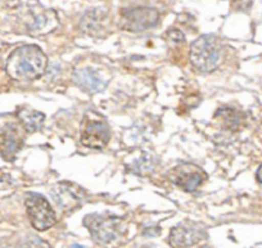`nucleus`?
Wrapping results in <instances>:
<instances>
[{
    "mask_svg": "<svg viewBox=\"0 0 262 248\" xmlns=\"http://www.w3.org/2000/svg\"><path fill=\"white\" fill-rule=\"evenodd\" d=\"M48 58L36 45H22L15 48L5 61V72L14 81L30 82L45 74Z\"/></svg>",
    "mask_w": 262,
    "mask_h": 248,
    "instance_id": "f257e3e1",
    "label": "nucleus"
},
{
    "mask_svg": "<svg viewBox=\"0 0 262 248\" xmlns=\"http://www.w3.org/2000/svg\"><path fill=\"white\" fill-rule=\"evenodd\" d=\"M225 45L215 35H202L193 41L189 50V59L200 73H211L216 71L224 60Z\"/></svg>",
    "mask_w": 262,
    "mask_h": 248,
    "instance_id": "f03ea898",
    "label": "nucleus"
},
{
    "mask_svg": "<svg viewBox=\"0 0 262 248\" xmlns=\"http://www.w3.org/2000/svg\"><path fill=\"white\" fill-rule=\"evenodd\" d=\"M59 26L58 17L53 9L42 5L20 8L14 14V30L32 36L45 35Z\"/></svg>",
    "mask_w": 262,
    "mask_h": 248,
    "instance_id": "7ed1b4c3",
    "label": "nucleus"
},
{
    "mask_svg": "<svg viewBox=\"0 0 262 248\" xmlns=\"http://www.w3.org/2000/svg\"><path fill=\"white\" fill-rule=\"evenodd\" d=\"M83 224L90 230L92 238L101 244H109L114 242L125 232L124 220L109 214L87 215L83 220Z\"/></svg>",
    "mask_w": 262,
    "mask_h": 248,
    "instance_id": "20e7f679",
    "label": "nucleus"
},
{
    "mask_svg": "<svg viewBox=\"0 0 262 248\" xmlns=\"http://www.w3.org/2000/svg\"><path fill=\"white\" fill-rule=\"evenodd\" d=\"M25 205L31 224L36 230H48L55 224V212L42 194L31 192L26 197Z\"/></svg>",
    "mask_w": 262,
    "mask_h": 248,
    "instance_id": "39448f33",
    "label": "nucleus"
},
{
    "mask_svg": "<svg viewBox=\"0 0 262 248\" xmlns=\"http://www.w3.org/2000/svg\"><path fill=\"white\" fill-rule=\"evenodd\" d=\"M159 13L155 8L133 7L122 10V28L130 32H140L158 25Z\"/></svg>",
    "mask_w": 262,
    "mask_h": 248,
    "instance_id": "423d86ee",
    "label": "nucleus"
},
{
    "mask_svg": "<svg viewBox=\"0 0 262 248\" xmlns=\"http://www.w3.org/2000/svg\"><path fill=\"white\" fill-rule=\"evenodd\" d=\"M50 196L56 206L67 212L79 209L84 201V191L71 182H60L50 188Z\"/></svg>",
    "mask_w": 262,
    "mask_h": 248,
    "instance_id": "0eeeda50",
    "label": "nucleus"
},
{
    "mask_svg": "<svg viewBox=\"0 0 262 248\" xmlns=\"http://www.w3.org/2000/svg\"><path fill=\"white\" fill-rule=\"evenodd\" d=\"M207 175L200 166L194 164L183 163L173 168L169 173V179L186 192H194L206 181Z\"/></svg>",
    "mask_w": 262,
    "mask_h": 248,
    "instance_id": "6e6552de",
    "label": "nucleus"
},
{
    "mask_svg": "<svg viewBox=\"0 0 262 248\" xmlns=\"http://www.w3.org/2000/svg\"><path fill=\"white\" fill-rule=\"evenodd\" d=\"M25 141V129L15 123H7L0 136V150L4 160L12 161L18 151L22 148Z\"/></svg>",
    "mask_w": 262,
    "mask_h": 248,
    "instance_id": "1a4fd4ad",
    "label": "nucleus"
},
{
    "mask_svg": "<svg viewBox=\"0 0 262 248\" xmlns=\"http://www.w3.org/2000/svg\"><path fill=\"white\" fill-rule=\"evenodd\" d=\"M110 129L102 120H87L81 132V143L84 147L102 150L109 143Z\"/></svg>",
    "mask_w": 262,
    "mask_h": 248,
    "instance_id": "9d476101",
    "label": "nucleus"
},
{
    "mask_svg": "<svg viewBox=\"0 0 262 248\" xmlns=\"http://www.w3.org/2000/svg\"><path fill=\"white\" fill-rule=\"evenodd\" d=\"M204 235V230L197 225L182 222L171 229L170 235H169V243L174 248H187L200 242Z\"/></svg>",
    "mask_w": 262,
    "mask_h": 248,
    "instance_id": "9b49d317",
    "label": "nucleus"
},
{
    "mask_svg": "<svg viewBox=\"0 0 262 248\" xmlns=\"http://www.w3.org/2000/svg\"><path fill=\"white\" fill-rule=\"evenodd\" d=\"M72 79L79 88L89 94H96L105 87L101 74L96 69L90 68V66L74 69L72 73Z\"/></svg>",
    "mask_w": 262,
    "mask_h": 248,
    "instance_id": "f8f14e48",
    "label": "nucleus"
},
{
    "mask_svg": "<svg viewBox=\"0 0 262 248\" xmlns=\"http://www.w3.org/2000/svg\"><path fill=\"white\" fill-rule=\"evenodd\" d=\"M107 14L101 9H91L83 15L81 22V30L87 35L95 36L102 32L106 26Z\"/></svg>",
    "mask_w": 262,
    "mask_h": 248,
    "instance_id": "ddd939ff",
    "label": "nucleus"
},
{
    "mask_svg": "<svg viewBox=\"0 0 262 248\" xmlns=\"http://www.w3.org/2000/svg\"><path fill=\"white\" fill-rule=\"evenodd\" d=\"M214 118L222 123L223 127L229 128V129H237L239 128L241 123L245 119V114L235 107H220L215 112Z\"/></svg>",
    "mask_w": 262,
    "mask_h": 248,
    "instance_id": "4468645a",
    "label": "nucleus"
},
{
    "mask_svg": "<svg viewBox=\"0 0 262 248\" xmlns=\"http://www.w3.org/2000/svg\"><path fill=\"white\" fill-rule=\"evenodd\" d=\"M18 118H19L22 127L27 132H35L38 130L43 124L45 115L40 111L32 109H19L18 110Z\"/></svg>",
    "mask_w": 262,
    "mask_h": 248,
    "instance_id": "2eb2a0df",
    "label": "nucleus"
},
{
    "mask_svg": "<svg viewBox=\"0 0 262 248\" xmlns=\"http://www.w3.org/2000/svg\"><path fill=\"white\" fill-rule=\"evenodd\" d=\"M9 248H50V247H49L43 240L38 239L37 237H32V238H27V239L25 240H20V242H17L13 245H9Z\"/></svg>",
    "mask_w": 262,
    "mask_h": 248,
    "instance_id": "dca6fc26",
    "label": "nucleus"
},
{
    "mask_svg": "<svg viewBox=\"0 0 262 248\" xmlns=\"http://www.w3.org/2000/svg\"><path fill=\"white\" fill-rule=\"evenodd\" d=\"M256 176H257V181L262 183V164L260 165V168L257 169V174H256Z\"/></svg>",
    "mask_w": 262,
    "mask_h": 248,
    "instance_id": "f3484780",
    "label": "nucleus"
},
{
    "mask_svg": "<svg viewBox=\"0 0 262 248\" xmlns=\"http://www.w3.org/2000/svg\"><path fill=\"white\" fill-rule=\"evenodd\" d=\"M71 248H83V247H82V245H79V244H73Z\"/></svg>",
    "mask_w": 262,
    "mask_h": 248,
    "instance_id": "a211bd4d",
    "label": "nucleus"
}]
</instances>
